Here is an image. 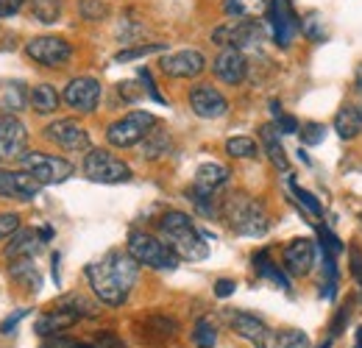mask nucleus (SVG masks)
I'll use <instances>...</instances> for the list:
<instances>
[{"label":"nucleus","instance_id":"nucleus-28","mask_svg":"<svg viewBox=\"0 0 362 348\" xmlns=\"http://www.w3.org/2000/svg\"><path fill=\"white\" fill-rule=\"evenodd\" d=\"M28 98H31V92L20 81H6L0 87V109L6 115H17V112H23L28 106Z\"/></svg>","mask_w":362,"mask_h":348},{"label":"nucleus","instance_id":"nucleus-39","mask_svg":"<svg viewBox=\"0 0 362 348\" xmlns=\"http://www.w3.org/2000/svg\"><path fill=\"white\" fill-rule=\"evenodd\" d=\"M165 45H139V47H126L117 53V62H134V59H142V56H151V53H162Z\"/></svg>","mask_w":362,"mask_h":348},{"label":"nucleus","instance_id":"nucleus-16","mask_svg":"<svg viewBox=\"0 0 362 348\" xmlns=\"http://www.w3.org/2000/svg\"><path fill=\"white\" fill-rule=\"evenodd\" d=\"M268 20H271L273 28V42L279 47H290L293 37H296V28H298V20H296V11L290 8V0H271Z\"/></svg>","mask_w":362,"mask_h":348},{"label":"nucleus","instance_id":"nucleus-5","mask_svg":"<svg viewBox=\"0 0 362 348\" xmlns=\"http://www.w3.org/2000/svg\"><path fill=\"white\" fill-rule=\"evenodd\" d=\"M81 170L90 181H98V184H123L132 178V168L123 159H117L115 153H109L106 148L87 151Z\"/></svg>","mask_w":362,"mask_h":348},{"label":"nucleus","instance_id":"nucleus-32","mask_svg":"<svg viewBox=\"0 0 362 348\" xmlns=\"http://www.w3.org/2000/svg\"><path fill=\"white\" fill-rule=\"evenodd\" d=\"M254 267H257V273L262 276V279H271L273 284H279V287H284V290H290V282H287V276L273 265L271 254L268 251H259V254H254Z\"/></svg>","mask_w":362,"mask_h":348},{"label":"nucleus","instance_id":"nucleus-21","mask_svg":"<svg viewBox=\"0 0 362 348\" xmlns=\"http://www.w3.org/2000/svg\"><path fill=\"white\" fill-rule=\"evenodd\" d=\"M73 323H78V315H73L70 309H64V306L56 304L50 312H45V315L37 320V326H34V329H37V335H40V337H45L47 340V337H59V335H62V332H67Z\"/></svg>","mask_w":362,"mask_h":348},{"label":"nucleus","instance_id":"nucleus-41","mask_svg":"<svg viewBox=\"0 0 362 348\" xmlns=\"http://www.w3.org/2000/svg\"><path fill=\"white\" fill-rule=\"evenodd\" d=\"M78 11H81L84 20H103L109 8H106L103 0H81V3H78Z\"/></svg>","mask_w":362,"mask_h":348},{"label":"nucleus","instance_id":"nucleus-47","mask_svg":"<svg viewBox=\"0 0 362 348\" xmlns=\"http://www.w3.org/2000/svg\"><path fill=\"white\" fill-rule=\"evenodd\" d=\"M23 6H25V0H0V20L14 17V14H17Z\"/></svg>","mask_w":362,"mask_h":348},{"label":"nucleus","instance_id":"nucleus-35","mask_svg":"<svg viewBox=\"0 0 362 348\" xmlns=\"http://www.w3.org/2000/svg\"><path fill=\"white\" fill-rule=\"evenodd\" d=\"M192 343L195 348H215L218 343V326L209 320V318H201L192 329Z\"/></svg>","mask_w":362,"mask_h":348},{"label":"nucleus","instance_id":"nucleus-13","mask_svg":"<svg viewBox=\"0 0 362 348\" xmlns=\"http://www.w3.org/2000/svg\"><path fill=\"white\" fill-rule=\"evenodd\" d=\"M189 109L204 120H215V117H223L228 112V98L221 89L209 87V84H198V87L189 89Z\"/></svg>","mask_w":362,"mask_h":348},{"label":"nucleus","instance_id":"nucleus-1","mask_svg":"<svg viewBox=\"0 0 362 348\" xmlns=\"http://www.w3.org/2000/svg\"><path fill=\"white\" fill-rule=\"evenodd\" d=\"M84 276L90 282L92 293L100 304L106 306H123L132 287L139 279V262L126 251H112L106 260L90 262L84 267Z\"/></svg>","mask_w":362,"mask_h":348},{"label":"nucleus","instance_id":"nucleus-12","mask_svg":"<svg viewBox=\"0 0 362 348\" xmlns=\"http://www.w3.org/2000/svg\"><path fill=\"white\" fill-rule=\"evenodd\" d=\"M159 67L165 76L170 79H195L204 73L206 67V56L195 47H187V50H176V53H168L159 59Z\"/></svg>","mask_w":362,"mask_h":348},{"label":"nucleus","instance_id":"nucleus-8","mask_svg":"<svg viewBox=\"0 0 362 348\" xmlns=\"http://www.w3.org/2000/svg\"><path fill=\"white\" fill-rule=\"evenodd\" d=\"M262 37H265V28L259 25V20H234L212 31V42L221 47H234V50L257 47L262 42Z\"/></svg>","mask_w":362,"mask_h":348},{"label":"nucleus","instance_id":"nucleus-36","mask_svg":"<svg viewBox=\"0 0 362 348\" xmlns=\"http://www.w3.org/2000/svg\"><path fill=\"white\" fill-rule=\"evenodd\" d=\"M31 8H34V17L40 23H56L62 17L59 0H31Z\"/></svg>","mask_w":362,"mask_h":348},{"label":"nucleus","instance_id":"nucleus-11","mask_svg":"<svg viewBox=\"0 0 362 348\" xmlns=\"http://www.w3.org/2000/svg\"><path fill=\"white\" fill-rule=\"evenodd\" d=\"M45 137L59 145L62 151H70V153H81V151H92L90 145V134L87 129L73 120V117H62V120H53L50 126L45 129Z\"/></svg>","mask_w":362,"mask_h":348},{"label":"nucleus","instance_id":"nucleus-56","mask_svg":"<svg viewBox=\"0 0 362 348\" xmlns=\"http://www.w3.org/2000/svg\"><path fill=\"white\" fill-rule=\"evenodd\" d=\"M354 89L362 95V64L357 67V73H354Z\"/></svg>","mask_w":362,"mask_h":348},{"label":"nucleus","instance_id":"nucleus-18","mask_svg":"<svg viewBox=\"0 0 362 348\" xmlns=\"http://www.w3.org/2000/svg\"><path fill=\"white\" fill-rule=\"evenodd\" d=\"M315 260H317L315 243L307 240V237H298V240L287 243L284 245V254H281V262H284L287 273H293V276H307L315 267Z\"/></svg>","mask_w":362,"mask_h":348},{"label":"nucleus","instance_id":"nucleus-51","mask_svg":"<svg viewBox=\"0 0 362 348\" xmlns=\"http://www.w3.org/2000/svg\"><path fill=\"white\" fill-rule=\"evenodd\" d=\"M349 254H351V270H354V279L362 284V254H360V248H349Z\"/></svg>","mask_w":362,"mask_h":348},{"label":"nucleus","instance_id":"nucleus-19","mask_svg":"<svg viewBox=\"0 0 362 348\" xmlns=\"http://www.w3.org/2000/svg\"><path fill=\"white\" fill-rule=\"evenodd\" d=\"M136 335L148 343H165L179 335V323L168 315H148L145 320L136 323Z\"/></svg>","mask_w":362,"mask_h":348},{"label":"nucleus","instance_id":"nucleus-34","mask_svg":"<svg viewBox=\"0 0 362 348\" xmlns=\"http://www.w3.org/2000/svg\"><path fill=\"white\" fill-rule=\"evenodd\" d=\"M226 153L231 159H257L259 156V142L251 137H231L226 142Z\"/></svg>","mask_w":362,"mask_h":348},{"label":"nucleus","instance_id":"nucleus-20","mask_svg":"<svg viewBox=\"0 0 362 348\" xmlns=\"http://www.w3.org/2000/svg\"><path fill=\"white\" fill-rule=\"evenodd\" d=\"M40 248H42L40 228H20V231L8 240V245H6V251H3V257H6V262L31 260Z\"/></svg>","mask_w":362,"mask_h":348},{"label":"nucleus","instance_id":"nucleus-53","mask_svg":"<svg viewBox=\"0 0 362 348\" xmlns=\"http://www.w3.org/2000/svg\"><path fill=\"white\" fill-rule=\"evenodd\" d=\"M120 95H123V98H126L129 103H134V100H136V95H139V92H136L134 84L129 81V84H120Z\"/></svg>","mask_w":362,"mask_h":348},{"label":"nucleus","instance_id":"nucleus-15","mask_svg":"<svg viewBox=\"0 0 362 348\" xmlns=\"http://www.w3.org/2000/svg\"><path fill=\"white\" fill-rule=\"evenodd\" d=\"M212 70H215V79H218V81H223L228 87H237V84H243L245 76H248V59H245L243 50L223 47V50L215 56Z\"/></svg>","mask_w":362,"mask_h":348},{"label":"nucleus","instance_id":"nucleus-26","mask_svg":"<svg viewBox=\"0 0 362 348\" xmlns=\"http://www.w3.org/2000/svg\"><path fill=\"white\" fill-rule=\"evenodd\" d=\"M259 139H262V148H265L268 159L276 165V170L287 173V170H290V162H287V156H284V148H281V139H279V129H276V123L262 126V131H259Z\"/></svg>","mask_w":362,"mask_h":348},{"label":"nucleus","instance_id":"nucleus-54","mask_svg":"<svg viewBox=\"0 0 362 348\" xmlns=\"http://www.w3.org/2000/svg\"><path fill=\"white\" fill-rule=\"evenodd\" d=\"M59 260H62L59 254H53V257H50V273H53V282H56V284L62 282V270H59Z\"/></svg>","mask_w":362,"mask_h":348},{"label":"nucleus","instance_id":"nucleus-24","mask_svg":"<svg viewBox=\"0 0 362 348\" xmlns=\"http://www.w3.org/2000/svg\"><path fill=\"white\" fill-rule=\"evenodd\" d=\"M310 337L301 329H268L257 348H307Z\"/></svg>","mask_w":362,"mask_h":348},{"label":"nucleus","instance_id":"nucleus-37","mask_svg":"<svg viewBox=\"0 0 362 348\" xmlns=\"http://www.w3.org/2000/svg\"><path fill=\"white\" fill-rule=\"evenodd\" d=\"M290 190H293V195H296V201L301 204V209H307L313 218H320L323 215V207H320V201H317L313 192H307V190H301L293 178H290Z\"/></svg>","mask_w":362,"mask_h":348},{"label":"nucleus","instance_id":"nucleus-38","mask_svg":"<svg viewBox=\"0 0 362 348\" xmlns=\"http://www.w3.org/2000/svg\"><path fill=\"white\" fill-rule=\"evenodd\" d=\"M317 237H320L323 260H337V254L343 251V243L334 237V231H332V228H326V226H320V228H317Z\"/></svg>","mask_w":362,"mask_h":348},{"label":"nucleus","instance_id":"nucleus-52","mask_svg":"<svg viewBox=\"0 0 362 348\" xmlns=\"http://www.w3.org/2000/svg\"><path fill=\"white\" fill-rule=\"evenodd\" d=\"M78 346H81V343H76V340H67V337H62V335H59V337H47L45 346H42V348H78Z\"/></svg>","mask_w":362,"mask_h":348},{"label":"nucleus","instance_id":"nucleus-14","mask_svg":"<svg viewBox=\"0 0 362 348\" xmlns=\"http://www.w3.org/2000/svg\"><path fill=\"white\" fill-rule=\"evenodd\" d=\"M28 145V129L14 115H0V159H20Z\"/></svg>","mask_w":362,"mask_h":348},{"label":"nucleus","instance_id":"nucleus-29","mask_svg":"<svg viewBox=\"0 0 362 348\" xmlns=\"http://www.w3.org/2000/svg\"><path fill=\"white\" fill-rule=\"evenodd\" d=\"M28 103H31V109L37 115H53L62 106V95L56 92V87H50V84H37V87L31 89Z\"/></svg>","mask_w":362,"mask_h":348},{"label":"nucleus","instance_id":"nucleus-45","mask_svg":"<svg viewBox=\"0 0 362 348\" xmlns=\"http://www.w3.org/2000/svg\"><path fill=\"white\" fill-rule=\"evenodd\" d=\"M139 79H142V87L148 89V95L156 100V103H162L165 106V98L159 95V89H156V84H153V79H151V73L148 70H139Z\"/></svg>","mask_w":362,"mask_h":348},{"label":"nucleus","instance_id":"nucleus-58","mask_svg":"<svg viewBox=\"0 0 362 348\" xmlns=\"http://www.w3.org/2000/svg\"><path fill=\"white\" fill-rule=\"evenodd\" d=\"M317 348H329V343H320V346H317Z\"/></svg>","mask_w":362,"mask_h":348},{"label":"nucleus","instance_id":"nucleus-50","mask_svg":"<svg viewBox=\"0 0 362 348\" xmlns=\"http://www.w3.org/2000/svg\"><path fill=\"white\" fill-rule=\"evenodd\" d=\"M234 290H237V284H234L231 279H218V282H215V296H218V298L234 296Z\"/></svg>","mask_w":362,"mask_h":348},{"label":"nucleus","instance_id":"nucleus-46","mask_svg":"<svg viewBox=\"0 0 362 348\" xmlns=\"http://www.w3.org/2000/svg\"><path fill=\"white\" fill-rule=\"evenodd\" d=\"M349 315H351V306H343L337 315H334V320H332V335L337 337L343 329H346V323H349Z\"/></svg>","mask_w":362,"mask_h":348},{"label":"nucleus","instance_id":"nucleus-40","mask_svg":"<svg viewBox=\"0 0 362 348\" xmlns=\"http://www.w3.org/2000/svg\"><path fill=\"white\" fill-rule=\"evenodd\" d=\"M78 348H126V343L115 332H98L92 337V343H81Z\"/></svg>","mask_w":362,"mask_h":348},{"label":"nucleus","instance_id":"nucleus-23","mask_svg":"<svg viewBox=\"0 0 362 348\" xmlns=\"http://www.w3.org/2000/svg\"><path fill=\"white\" fill-rule=\"evenodd\" d=\"M228 323H231V332H234V335L245 337V340L254 343V346H257V343L265 337V332H268L265 320L257 318V315H251V312H231V315H228Z\"/></svg>","mask_w":362,"mask_h":348},{"label":"nucleus","instance_id":"nucleus-4","mask_svg":"<svg viewBox=\"0 0 362 348\" xmlns=\"http://www.w3.org/2000/svg\"><path fill=\"white\" fill-rule=\"evenodd\" d=\"M126 251L139 265L153 267V270H173L179 265V257L170 251V245L165 240L148 234V231H132L129 234V243H126Z\"/></svg>","mask_w":362,"mask_h":348},{"label":"nucleus","instance_id":"nucleus-25","mask_svg":"<svg viewBox=\"0 0 362 348\" xmlns=\"http://www.w3.org/2000/svg\"><path fill=\"white\" fill-rule=\"evenodd\" d=\"M334 131L340 139H354L362 134V103H349L334 115Z\"/></svg>","mask_w":362,"mask_h":348},{"label":"nucleus","instance_id":"nucleus-43","mask_svg":"<svg viewBox=\"0 0 362 348\" xmlns=\"http://www.w3.org/2000/svg\"><path fill=\"white\" fill-rule=\"evenodd\" d=\"M298 134H301V142H304L307 148H313V145H320V142H323L326 126H320V123H307Z\"/></svg>","mask_w":362,"mask_h":348},{"label":"nucleus","instance_id":"nucleus-22","mask_svg":"<svg viewBox=\"0 0 362 348\" xmlns=\"http://www.w3.org/2000/svg\"><path fill=\"white\" fill-rule=\"evenodd\" d=\"M226 181H228L226 168L218 165V162H209V165H201V168H198L189 192H195V195H215Z\"/></svg>","mask_w":362,"mask_h":348},{"label":"nucleus","instance_id":"nucleus-55","mask_svg":"<svg viewBox=\"0 0 362 348\" xmlns=\"http://www.w3.org/2000/svg\"><path fill=\"white\" fill-rule=\"evenodd\" d=\"M40 237H42V243L53 240V228H50V226H40Z\"/></svg>","mask_w":362,"mask_h":348},{"label":"nucleus","instance_id":"nucleus-7","mask_svg":"<svg viewBox=\"0 0 362 348\" xmlns=\"http://www.w3.org/2000/svg\"><path fill=\"white\" fill-rule=\"evenodd\" d=\"M156 129V117L148 112H129L126 117L115 120L106 129V139L115 148H134L139 142H145V137Z\"/></svg>","mask_w":362,"mask_h":348},{"label":"nucleus","instance_id":"nucleus-31","mask_svg":"<svg viewBox=\"0 0 362 348\" xmlns=\"http://www.w3.org/2000/svg\"><path fill=\"white\" fill-rule=\"evenodd\" d=\"M8 270L14 279H20L25 287H31V293H37L42 287V276L40 270L34 267V260H17V262H8Z\"/></svg>","mask_w":362,"mask_h":348},{"label":"nucleus","instance_id":"nucleus-3","mask_svg":"<svg viewBox=\"0 0 362 348\" xmlns=\"http://www.w3.org/2000/svg\"><path fill=\"white\" fill-rule=\"evenodd\" d=\"M221 215L228 223V228L240 237H262L271 226L262 201H257L245 192H228L221 201Z\"/></svg>","mask_w":362,"mask_h":348},{"label":"nucleus","instance_id":"nucleus-49","mask_svg":"<svg viewBox=\"0 0 362 348\" xmlns=\"http://www.w3.org/2000/svg\"><path fill=\"white\" fill-rule=\"evenodd\" d=\"M276 129H279V134H296V131H298V123H296V117L281 115V117H276Z\"/></svg>","mask_w":362,"mask_h":348},{"label":"nucleus","instance_id":"nucleus-57","mask_svg":"<svg viewBox=\"0 0 362 348\" xmlns=\"http://www.w3.org/2000/svg\"><path fill=\"white\" fill-rule=\"evenodd\" d=\"M354 348H362V326L357 329V340H354Z\"/></svg>","mask_w":362,"mask_h":348},{"label":"nucleus","instance_id":"nucleus-48","mask_svg":"<svg viewBox=\"0 0 362 348\" xmlns=\"http://www.w3.org/2000/svg\"><path fill=\"white\" fill-rule=\"evenodd\" d=\"M25 315H28V309H17L11 318H6V320H3V326H0V335H8V332H14V329H17V323H20Z\"/></svg>","mask_w":362,"mask_h":348},{"label":"nucleus","instance_id":"nucleus-9","mask_svg":"<svg viewBox=\"0 0 362 348\" xmlns=\"http://www.w3.org/2000/svg\"><path fill=\"white\" fill-rule=\"evenodd\" d=\"M25 56L34 62V64H40V67H50V70H56V67H64L70 59H73V45L67 42L64 37H34L31 42L25 45Z\"/></svg>","mask_w":362,"mask_h":348},{"label":"nucleus","instance_id":"nucleus-17","mask_svg":"<svg viewBox=\"0 0 362 348\" xmlns=\"http://www.w3.org/2000/svg\"><path fill=\"white\" fill-rule=\"evenodd\" d=\"M40 181L25 170H0V198L11 201H34L40 195Z\"/></svg>","mask_w":362,"mask_h":348},{"label":"nucleus","instance_id":"nucleus-6","mask_svg":"<svg viewBox=\"0 0 362 348\" xmlns=\"http://www.w3.org/2000/svg\"><path fill=\"white\" fill-rule=\"evenodd\" d=\"M20 165L28 175H34L42 187H50V184H62L73 175V165L62 156H53V153H40V151H25L20 156Z\"/></svg>","mask_w":362,"mask_h":348},{"label":"nucleus","instance_id":"nucleus-10","mask_svg":"<svg viewBox=\"0 0 362 348\" xmlns=\"http://www.w3.org/2000/svg\"><path fill=\"white\" fill-rule=\"evenodd\" d=\"M62 100L78 115H92L100 103V81L92 79V76L70 79L64 92H62Z\"/></svg>","mask_w":362,"mask_h":348},{"label":"nucleus","instance_id":"nucleus-27","mask_svg":"<svg viewBox=\"0 0 362 348\" xmlns=\"http://www.w3.org/2000/svg\"><path fill=\"white\" fill-rule=\"evenodd\" d=\"M268 0H223V14L231 20H259L268 14Z\"/></svg>","mask_w":362,"mask_h":348},{"label":"nucleus","instance_id":"nucleus-30","mask_svg":"<svg viewBox=\"0 0 362 348\" xmlns=\"http://www.w3.org/2000/svg\"><path fill=\"white\" fill-rule=\"evenodd\" d=\"M170 145H173V139H170L168 131L153 129L142 142V156L145 159H162L165 153H170Z\"/></svg>","mask_w":362,"mask_h":348},{"label":"nucleus","instance_id":"nucleus-44","mask_svg":"<svg viewBox=\"0 0 362 348\" xmlns=\"http://www.w3.org/2000/svg\"><path fill=\"white\" fill-rule=\"evenodd\" d=\"M304 34H307L310 40H315V42H320V40H326V31H323V28L317 25V17H315V14L304 20Z\"/></svg>","mask_w":362,"mask_h":348},{"label":"nucleus","instance_id":"nucleus-33","mask_svg":"<svg viewBox=\"0 0 362 348\" xmlns=\"http://www.w3.org/2000/svg\"><path fill=\"white\" fill-rule=\"evenodd\" d=\"M56 304L70 309L73 315H78V320H84V318H98V304H92L90 298H84L81 293H67V296H62Z\"/></svg>","mask_w":362,"mask_h":348},{"label":"nucleus","instance_id":"nucleus-2","mask_svg":"<svg viewBox=\"0 0 362 348\" xmlns=\"http://www.w3.org/2000/svg\"><path fill=\"white\" fill-rule=\"evenodd\" d=\"M159 231L165 237V243L170 245V251L187 262H201L209 257V245L206 237L195 228V223L184 212H168L159 220Z\"/></svg>","mask_w":362,"mask_h":348},{"label":"nucleus","instance_id":"nucleus-42","mask_svg":"<svg viewBox=\"0 0 362 348\" xmlns=\"http://www.w3.org/2000/svg\"><path fill=\"white\" fill-rule=\"evenodd\" d=\"M20 215L14 212H0V240H11L20 231Z\"/></svg>","mask_w":362,"mask_h":348}]
</instances>
